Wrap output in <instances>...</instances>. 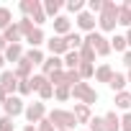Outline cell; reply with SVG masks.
<instances>
[{
	"instance_id": "obj_37",
	"label": "cell",
	"mask_w": 131,
	"mask_h": 131,
	"mask_svg": "<svg viewBox=\"0 0 131 131\" xmlns=\"http://www.w3.org/2000/svg\"><path fill=\"white\" fill-rule=\"evenodd\" d=\"M82 8H85V3H82V0H70V3H67V10H72V13H82Z\"/></svg>"
},
{
	"instance_id": "obj_22",
	"label": "cell",
	"mask_w": 131,
	"mask_h": 131,
	"mask_svg": "<svg viewBox=\"0 0 131 131\" xmlns=\"http://www.w3.org/2000/svg\"><path fill=\"white\" fill-rule=\"evenodd\" d=\"M44 39H46V36H44V31H41V28H34V31L26 36V41L31 44V49H39V46L44 44Z\"/></svg>"
},
{
	"instance_id": "obj_30",
	"label": "cell",
	"mask_w": 131,
	"mask_h": 131,
	"mask_svg": "<svg viewBox=\"0 0 131 131\" xmlns=\"http://www.w3.org/2000/svg\"><path fill=\"white\" fill-rule=\"evenodd\" d=\"M118 23H121V26H126V28H131V10H128L126 5H121V8H118Z\"/></svg>"
},
{
	"instance_id": "obj_13",
	"label": "cell",
	"mask_w": 131,
	"mask_h": 131,
	"mask_svg": "<svg viewBox=\"0 0 131 131\" xmlns=\"http://www.w3.org/2000/svg\"><path fill=\"white\" fill-rule=\"evenodd\" d=\"M75 118H77V123H90L93 121V113H90V105H85V103H75Z\"/></svg>"
},
{
	"instance_id": "obj_4",
	"label": "cell",
	"mask_w": 131,
	"mask_h": 131,
	"mask_svg": "<svg viewBox=\"0 0 131 131\" xmlns=\"http://www.w3.org/2000/svg\"><path fill=\"white\" fill-rule=\"evenodd\" d=\"M72 98L80 100V103H85V105H90V108H93V103H98V93H95L88 82H77V85L72 88Z\"/></svg>"
},
{
	"instance_id": "obj_3",
	"label": "cell",
	"mask_w": 131,
	"mask_h": 131,
	"mask_svg": "<svg viewBox=\"0 0 131 131\" xmlns=\"http://www.w3.org/2000/svg\"><path fill=\"white\" fill-rule=\"evenodd\" d=\"M85 44L98 54V57H105L108 51H111V39H105L100 31H93V34H88L85 36Z\"/></svg>"
},
{
	"instance_id": "obj_44",
	"label": "cell",
	"mask_w": 131,
	"mask_h": 131,
	"mask_svg": "<svg viewBox=\"0 0 131 131\" xmlns=\"http://www.w3.org/2000/svg\"><path fill=\"white\" fill-rule=\"evenodd\" d=\"M123 64H126V67H128V70H131V49H128V51H126V54H123Z\"/></svg>"
},
{
	"instance_id": "obj_35",
	"label": "cell",
	"mask_w": 131,
	"mask_h": 131,
	"mask_svg": "<svg viewBox=\"0 0 131 131\" xmlns=\"http://www.w3.org/2000/svg\"><path fill=\"white\" fill-rule=\"evenodd\" d=\"M51 95H54V85H51V82H44L41 90H39V98H41V100H49Z\"/></svg>"
},
{
	"instance_id": "obj_50",
	"label": "cell",
	"mask_w": 131,
	"mask_h": 131,
	"mask_svg": "<svg viewBox=\"0 0 131 131\" xmlns=\"http://www.w3.org/2000/svg\"><path fill=\"white\" fill-rule=\"evenodd\" d=\"M126 8H128V10H131V0H128V3H126Z\"/></svg>"
},
{
	"instance_id": "obj_9",
	"label": "cell",
	"mask_w": 131,
	"mask_h": 131,
	"mask_svg": "<svg viewBox=\"0 0 131 131\" xmlns=\"http://www.w3.org/2000/svg\"><path fill=\"white\" fill-rule=\"evenodd\" d=\"M62 67H64V59H62V57H51V54H49V57H46V62L41 64V75H46V77H49V75L59 72Z\"/></svg>"
},
{
	"instance_id": "obj_39",
	"label": "cell",
	"mask_w": 131,
	"mask_h": 131,
	"mask_svg": "<svg viewBox=\"0 0 131 131\" xmlns=\"http://www.w3.org/2000/svg\"><path fill=\"white\" fill-rule=\"evenodd\" d=\"M0 131H13V118L10 116H0Z\"/></svg>"
},
{
	"instance_id": "obj_36",
	"label": "cell",
	"mask_w": 131,
	"mask_h": 131,
	"mask_svg": "<svg viewBox=\"0 0 131 131\" xmlns=\"http://www.w3.org/2000/svg\"><path fill=\"white\" fill-rule=\"evenodd\" d=\"M88 126H90V131H105V121H103V116H100V118L95 116V118H93Z\"/></svg>"
},
{
	"instance_id": "obj_7",
	"label": "cell",
	"mask_w": 131,
	"mask_h": 131,
	"mask_svg": "<svg viewBox=\"0 0 131 131\" xmlns=\"http://www.w3.org/2000/svg\"><path fill=\"white\" fill-rule=\"evenodd\" d=\"M3 108H5V116H10V118H16V116H21V113H26V108H23V100H21V95H10L5 103H3Z\"/></svg>"
},
{
	"instance_id": "obj_10",
	"label": "cell",
	"mask_w": 131,
	"mask_h": 131,
	"mask_svg": "<svg viewBox=\"0 0 131 131\" xmlns=\"http://www.w3.org/2000/svg\"><path fill=\"white\" fill-rule=\"evenodd\" d=\"M51 23H54V36H70V34H72V21H70V18L59 16V18H54Z\"/></svg>"
},
{
	"instance_id": "obj_6",
	"label": "cell",
	"mask_w": 131,
	"mask_h": 131,
	"mask_svg": "<svg viewBox=\"0 0 131 131\" xmlns=\"http://www.w3.org/2000/svg\"><path fill=\"white\" fill-rule=\"evenodd\" d=\"M46 46H49V54H51V57H64V54L70 51V44H67L64 36H51V39L46 41Z\"/></svg>"
},
{
	"instance_id": "obj_5",
	"label": "cell",
	"mask_w": 131,
	"mask_h": 131,
	"mask_svg": "<svg viewBox=\"0 0 131 131\" xmlns=\"http://www.w3.org/2000/svg\"><path fill=\"white\" fill-rule=\"evenodd\" d=\"M23 116H26V121H28V123H34V126H36L39 121H44V118H46V105H44V103H28Z\"/></svg>"
},
{
	"instance_id": "obj_12",
	"label": "cell",
	"mask_w": 131,
	"mask_h": 131,
	"mask_svg": "<svg viewBox=\"0 0 131 131\" xmlns=\"http://www.w3.org/2000/svg\"><path fill=\"white\" fill-rule=\"evenodd\" d=\"M3 54H5V62L18 64V62L23 59V54H26V51H23V46H21V44H8V49H5Z\"/></svg>"
},
{
	"instance_id": "obj_21",
	"label": "cell",
	"mask_w": 131,
	"mask_h": 131,
	"mask_svg": "<svg viewBox=\"0 0 131 131\" xmlns=\"http://www.w3.org/2000/svg\"><path fill=\"white\" fill-rule=\"evenodd\" d=\"M98 23H100V31H113L116 23H118V18H116V16H108V13H100Z\"/></svg>"
},
{
	"instance_id": "obj_42",
	"label": "cell",
	"mask_w": 131,
	"mask_h": 131,
	"mask_svg": "<svg viewBox=\"0 0 131 131\" xmlns=\"http://www.w3.org/2000/svg\"><path fill=\"white\" fill-rule=\"evenodd\" d=\"M121 131H131V113L121 116Z\"/></svg>"
},
{
	"instance_id": "obj_11",
	"label": "cell",
	"mask_w": 131,
	"mask_h": 131,
	"mask_svg": "<svg viewBox=\"0 0 131 131\" xmlns=\"http://www.w3.org/2000/svg\"><path fill=\"white\" fill-rule=\"evenodd\" d=\"M77 26H80L82 31L93 34V31H95V16H93L90 10H82V13L77 16Z\"/></svg>"
},
{
	"instance_id": "obj_20",
	"label": "cell",
	"mask_w": 131,
	"mask_h": 131,
	"mask_svg": "<svg viewBox=\"0 0 131 131\" xmlns=\"http://www.w3.org/2000/svg\"><path fill=\"white\" fill-rule=\"evenodd\" d=\"M80 64H82L80 51H67V54H64V67H67V70H77Z\"/></svg>"
},
{
	"instance_id": "obj_16",
	"label": "cell",
	"mask_w": 131,
	"mask_h": 131,
	"mask_svg": "<svg viewBox=\"0 0 131 131\" xmlns=\"http://www.w3.org/2000/svg\"><path fill=\"white\" fill-rule=\"evenodd\" d=\"M103 121H105V131H121V116L116 111H108L103 116Z\"/></svg>"
},
{
	"instance_id": "obj_28",
	"label": "cell",
	"mask_w": 131,
	"mask_h": 131,
	"mask_svg": "<svg viewBox=\"0 0 131 131\" xmlns=\"http://www.w3.org/2000/svg\"><path fill=\"white\" fill-rule=\"evenodd\" d=\"M49 82H51L54 88H59V85H67V70H59V72L49 75Z\"/></svg>"
},
{
	"instance_id": "obj_19",
	"label": "cell",
	"mask_w": 131,
	"mask_h": 131,
	"mask_svg": "<svg viewBox=\"0 0 131 131\" xmlns=\"http://www.w3.org/2000/svg\"><path fill=\"white\" fill-rule=\"evenodd\" d=\"M126 82H128V80H126V75L116 72V75H113V80L108 82V88H111L113 93H123V90H126Z\"/></svg>"
},
{
	"instance_id": "obj_8",
	"label": "cell",
	"mask_w": 131,
	"mask_h": 131,
	"mask_svg": "<svg viewBox=\"0 0 131 131\" xmlns=\"http://www.w3.org/2000/svg\"><path fill=\"white\" fill-rule=\"evenodd\" d=\"M0 85H3L10 95L18 93V77H16V72L13 70H3V72H0Z\"/></svg>"
},
{
	"instance_id": "obj_25",
	"label": "cell",
	"mask_w": 131,
	"mask_h": 131,
	"mask_svg": "<svg viewBox=\"0 0 131 131\" xmlns=\"http://www.w3.org/2000/svg\"><path fill=\"white\" fill-rule=\"evenodd\" d=\"M8 26H13V16H10V8H0V34H3Z\"/></svg>"
},
{
	"instance_id": "obj_38",
	"label": "cell",
	"mask_w": 131,
	"mask_h": 131,
	"mask_svg": "<svg viewBox=\"0 0 131 131\" xmlns=\"http://www.w3.org/2000/svg\"><path fill=\"white\" fill-rule=\"evenodd\" d=\"M36 128H39V131H57V126L49 121V116H46L44 121H39V123H36Z\"/></svg>"
},
{
	"instance_id": "obj_48",
	"label": "cell",
	"mask_w": 131,
	"mask_h": 131,
	"mask_svg": "<svg viewBox=\"0 0 131 131\" xmlns=\"http://www.w3.org/2000/svg\"><path fill=\"white\" fill-rule=\"evenodd\" d=\"M3 64H5V54L0 51V70H3Z\"/></svg>"
},
{
	"instance_id": "obj_34",
	"label": "cell",
	"mask_w": 131,
	"mask_h": 131,
	"mask_svg": "<svg viewBox=\"0 0 131 131\" xmlns=\"http://www.w3.org/2000/svg\"><path fill=\"white\" fill-rule=\"evenodd\" d=\"M77 82H85V80L80 77V72H77V70H67V88H75Z\"/></svg>"
},
{
	"instance_id": "obj_41",
	"label": "cell",
	"mask_w": 131,
	"mask_h": 131,
	"mask_svg": "<svg viewBox=\"0 0 131 131\" xmlns=\"http://www.w3.org/2000/svg\"><path fill=\"white\" fill-rule=\"evenodd\" d=\"M28 93H31L28 80H18V95H28Z\"/></svg>"
},
{
	"instance_id": "obj_15",
	"label": "cell",
	"mask_w": 131,
	"mask_h": 131,
	"mask_svg": "<svg viewBox=\"0 0 131 131\" xmlns=\"http://www.w3.org/2000/svg\"><path fill=\"white\" fill-rule=\"evenodd\" d=\"M3 39H5V44H21V39H23V34H21V28H18V23H13V26H8V28L3 31Z\"/></svg>"
},
{
	"instance_id": "obj_47",
	"label": "cell",
	"mask_w": 131,
	"mask_h": 131,
	"mask_svg": "<svg viewBox=\"0 0 131 131\" xmlns=\"http://www.w3.org/2000/svg\"><path fill=\"white\" fill-rule=\"evenodd\" d=\"M23 131H39V128H36L34 123H26V128H23Z\"/></svg>"
},
{
	"instance_id": "obj_1",
	"label": "cell",
	"mask_w": 131,
	"mask_h": 131,
	"mask_svg": "<svg viewBox=\"0 0 131 131\" xmlns=\"http://www.w3.org/2000/svg\"><path fill=\"white\" fill-rule=\"evenodd\" d=\"M49 121L57 126V131H72V128L77 126L75 113H72V111H62V108H54V111L49 113Z\"/></svg>"
},
{
	"instance_id": "obj_27",
	"label": "cell",
	"mask_w": 131,
	"mask_h": 131,
	"mask_svg": "<svg viewBox=\"0 0 131 131\" xmlns=\"http://www.w3.org/2000/svg\"><path fill=\"white\" fill-rule=\"evenodd\" d=\"M77 72H80V77H82V80H90V77H95V64L82 62L80 67H77Z\"/></svg>"
},
{
	"instance_id": "obj_49",
	"label": "cell",
	"mask_w": 131,
	"mask_h": 131,
	"mask_svg": "<svg viewBox=\"0 0 131 131\" xmlns=\"http://www.w3.org/2000/svg\"><path fill=\"white\" fill-rule=\"evenodd\" d=\"M126 80H128V82H131V70H128V75H126Z\"/></svg>"
},
{
	"instance_id": "obj_32",
	"label": "cell",
	"mask_w": 131,
	"mask_h": 131,
	"mask_svg": "<svg viewBox=\"0 0 131 131\" xmlns=\"http://www.w3.org/2000/svg\"><path fill=\"white\" fill-rule=\"evenodd\" d=\"M18 28H21L23 39H26V36H28V34H31V31L36 28V26H34V21H31V18H21V21H18Z\"/></svg>"
},
{
	"instance_id": "obj_31",
	"label": "cell",
	"mask_w": 131,
	"mask_h": 131,
	"mask_svg": "<svg viewBox=\"0 0 131 131\" xmlns=\"http://www.w3.org/2000/svg\"><path fill=\"white\" fill-rule=\"evenodd\" d=\"M54 98H57V100H70V98H72V88H67V85L54 88Z\"/></svg>"
},
{
	"instance_id": "obj_43",
	"label": "cell",
	"mask_w": 131,
	"mask_h": 131,
	"mask_svg": "<svg viewBox=\"0 0 131 131\" xmlns=\"http://www.w3.org/2000/svg\"><path fill=\"white\" fill-rule=\"evenodd\" d=\"M8 98H10V93H8V90H5L3 85H0V103H5Z\"/></svg>"
},
{
	"instance_id": "obj_46",
	"label": "cell",
	"mask_w": 131,
	"mask_h": 131,
	"mask_svg": "<svg viewBox=\"0 0 131 131\" xmlns=\"http://www.w3.org/2000/svg\"><path fill=\"white\" fill-rule=\"evenodd\" d=\"M126 44H128V49H131V28L126 31Z\"/></svg>"
},
{
	"instance_id": "obj_14",
	"label": "cell",
	"mask_w": 131,
	"mask_h": 131,
	"mask_svg": "<svg viewBox=\"0 0 131 131\" xmlns=\"http://www.w3.org/2000/svg\"><path fill=\"white\" fill-rule=\"evenodd\" d=\"M23 59L31 64V67H41V64L46 62V57H44V51H41V49H28V51L23 54Z\"/></svg>"
},
{
	"instance_id": "obj_23",
	"label": "cell",
	"mask_w": 131,
	"mask_h": 131,
	"mask_svg": "<svg viewBox=\"0 0 131 131\" xmlns=\"http://www.w3.org/2000/svg\"><path fill=\"white\" fill-rule=\"evenodd\" d=\"M116 108L118 111H128L131 108V93H116Z\"/></svg>"
},
{
	"instance_id": "obj_33",
	"label": "cell",
	"mask_w": 131,
	"mask_h": 131,
	"mask_svg": "<svg viewBox=\"0 0 131 131\" xmlns=\"http://www.w3.org/2000/svg\"><path fill=\"white\" fill-rule=\"evenodd\" d=\"M80 59H82V62H88V64H93V62H95V51L85 44V46L80 49Z\"/></svg>"
},
{
	"instance_id": "obj_29",
	"label": "cell",
	"mask_w": 131,
	"mask_h": 131,
	"mask_svg": "<svg viewBox=\"0 0 131 131\" xmlns=\"http://www.w3.org/2000/svg\"><path fill=\"white\" fill-rule=\"evenodd\" d=\"M44 82H49V77H46V75H34V77L28 80V85H31V93H39Z\"/></svg>"
},
{
	"instance_id": "obj_17",
	"label": "cell",
	"mask_w": 131,
	"mask_h": 131,
	"mask_svg": "<svg viewBox=\"0 0 131 131\" xmlns=\"http://www.w3.org/2000/svg\"><path fill=\"white\" fill-rule=\"evenodd\" d=\"M113 75H116V72H113L111 64H100V67L95 70V80H98V82H105V85L113 80Z\"/></svg>"
},
{
	"instance_id": "obj_26",
	"label": "cell",
	"mask_w": 131,
	"mask_h": 131,
	"mask_svg": "<svg viewBox=\"0 0 131 131\" xmlns=\"http://www.w3.org/2000/svg\"><path fill=\"white\" fill-rule=\"evenodd\" d=\"M111 49H116V51L126 54V51H128V44H126V36H113V39H111Z\"/></svg>"
},
{
	"instance_id": "obj_2",
	"label": "cell",
	"mask_w": 131,
	"mask_h": 131,
	"mask_svg": "<svg viewBox=\"0 0 131 131\" xmlns=\"http://www.w3.org/2000/svg\"><path fill=\"white\" fill-rule=\"evenodd\" d=\"M21 10H23V18H31L36 28L46 21V10H44V5L39 3V0H23V3H21Z\"/></svg>"
},
{
	"instance_id": "obj_40",
	"label": "cell",
	"mask_w": 131,
	"mask_h": 131,
	"mask_svg": "<svg viewBox=\"0 0 131 131\" xmlns=\"http://www.w3.org/2000/svg\"><path fill=\"white\" fill-rule=\"evenodd\" d=\"M88 8H90V13H93V16H95V13H103V3H100V0H90Z\"/></svg>"
},
{
	"instance_id": "obj_24",
	"label": "cell",
	"mask_w": 131,
	"mask_h": 131,
	"mask_svg": "<svg viewBox=\"0 0 131 131\" xmlns=\"http://www.w3.org/2000/svg\"><path fill=\"white\" fill-rule=\"evenodd\" d=\"M44 10H46V16H54V18H59L62 0H46V3H44Z\"/></svg>"
},
{
	"instance_id": "obj_45",
	"label": "cell",
	"mask_w": 131,
	"mask_h": 131,
	"mask_svg": "<svg viewBox=\"0 0 131 131\" xmlns=\"http://www.w3.org/2000/svg\"><path fill=\"white\" fill-rule=\"evenodd\" d=\"M8 49V44H5V39H3V34H0V51H5Z\"/></svg>"
},
{
	"instance_id": "obj_18",
	"label": "cell",
	"mask_w": 131,
	"mask_h": 131,
	"mask_svg": "<svg viewBox=\"0 0 131 131\" xmlns=\"http://www.w3.org/2000/svg\"><path fill=\"white\" fill-rule=\"evenodd\" d=\"M31 70H34L31 64H28L26 59H21V62L16 64V70H13V72H16V77H18V80H31V77H34V75H31Z\"/></svg>"
}]
</instances>
